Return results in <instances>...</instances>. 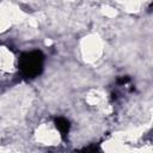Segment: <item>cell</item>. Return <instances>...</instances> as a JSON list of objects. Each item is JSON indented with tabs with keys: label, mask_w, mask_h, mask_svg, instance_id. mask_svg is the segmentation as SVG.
Instances as JSON below:
<instances>
[{
	"label": "cell",
	"mask_w": 153,
	"mask_h": 153,
	"mask_svg": "<svg viewBox=\"0 0 153 153\" xmlns=\"http://www.w3.org/2000/svg\"><path fill=\"white\" fill-rule=\"evenodd\" d=\"M44 56L38 50L27 51L20 55L18 60V68L23 78L33 79L38 76L43 69Z\"/></svg>",
	"instance_id": "1"
},
{
	"label": "cell",
	"mask_w": 153,
	"mask_h": 153,
	"mask_svg": "<svg viewBox=\"0 0 153 153\" xmlns=\"http://www.w3.org/2000/svg\"><path fill=\"white\" fill-rule=\"evenodd\" d=\"M55 123H56V128L59 129V131L61 133L62 136H66L68 130H69V122L65 118V117H57L55 120Z\"/></svg>",
	"instance_id": "2"
}]
</instances>
